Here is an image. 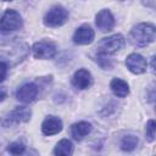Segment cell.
I'll return each mask as SVG.
<instances>
[{"label":"cell","mask_w":156,"mask_h":156,"mask_svg":"<svg viewBox=\"0 0 156 156\" xmlns=\"http://www.w3.org/2000/svg\"><path fill=\"white\" fill-rule=\"evenodd\" d=\"M156 29L152 23H139L130 30L129 39L134 46L143 48L155 40Z\"/></svg>","instance_id":"1"},{"label":"cell","mask_w":156,"mask_h":156,"mask_svg":"<svg viewBox=\"0 0 156 156\" xmlns=\"http://www.w3.org/2000/svg\"><path fill=\"white\" fill-rule=\"evenodd\" d=\"M124 37L122 34H113L107 38L101 39L96 45V54L100 55H112L121 50L124 45Z\"/></svg>","instance_id":"2"},{"label":"cell","mask_w":156,"mask_h":156,"mask_svg":"<svg viewBox=\"0 0 156 156\" xmlns=\"http://www.w3.org/2000/svg\"><path fill=\"white\" fill-rule=\"evenodd\" d=\"M68 21V11L61 6H52L44 16V24L46 27H60Z\"/></svg>","instance_id":"3"},{"label":"cell","mask_w":156,"mask_h":156,"mask_svg":"<svg viewBox=\"0 0 156 156\" xmlns=\"http://www.w3.org/2000/svg\"><path fill=\"white\" fill-rule=\"evenodd\" d=\"M23 21L21 15L15 10H6L0 18V30L2 33H10L22 27Z\"/></svg>","instance_id":"4"},{"label":"cell","mask_w":156,"mask_h":156,"mask_svg":"<svg viewBox=\"0 0 156 156\" xmlns=\"http://www.w3.org/2000/svg\"><path fill=\"white\" fill-rule=\"evenodd\" d=\"M32 116V111L29 107L26 106H21V107H16L13 111H11L2 121V126L4 127H12L15 124L18 123H26L30 119Z\"/></svg>","instance_id":"5"},{"label":"cell","mask_w":156,"mask_h":156,"mask_svg":"<svg viewBox=\"0 0 156 156\" xmlns=\"http://www.w3.org/2000/svg\"><path fill=\"white\" fill-rule=\"evenodd\" d=\"M32 51L35 58L49 60L56 55V45L52 41L40 40V41L34 43V45L32 46Z\"/></svg>","instance_id":"6"},{"label":"cell","mask_w":156,"mask_h":156,"mask_svg":"<svg viewBox=\"0 0 156 156\" xmlns=\"http://www.w3.org/2000/svg\"><path fill=\"white\" fill-rule=\"evenodd\" d=\"M27 52H28V48L24 43H21V41H15L12 44H10L9 49L4 48V51H2V56L5 57V62H10L13 60V54H16V57L18 60V62H21L26 56H27Z\"/></svg>","instance_id":"7"},{"label":"cell","mask_w":156,"mask_h":156,"mask_svg":"<svg viewBox=\"0 0 156 156\" xmlns=\"http://www.w3.org/2000/svg\"><path fill=\"white\" fill-rule=\"evenodd\" d=\"M126 66H127V68L132 73H134V74H141V73L146 72L147 62H146V60L140 54L133 52V54H129L127 56V58H126Z\"/></svg>","instance_id":"8"},{"label":"cell","mask_w":156,"mask_h":156,"mask_svg":"<svg viewBox=\"0 0 156 156\" xmlns=\"http://www.w3.org/2000/svg\"><path fill=\"white\" fill-rule=\"evenodd\" d=\"M38 93H39V88H38L37 84L26 83L16 91V99L21 102L29 104V102H33L37 99Z\"/></svg>","instance_id":"9"},{"label":"cell","mask_w":156,"mask_h":156,"mask_svg":"<svg viewBox=\"0 0 156 156\" xmlns=\"http://www.w3.org/2000/svg\"><path fill=\"white\" fill-rule=\"evenodd\" d=\"M94 37H95V33L93 28L88 24H83L76 29L73 34V41L78 45H88L93 43Z\"/></svg>","instance_id":"10"},{"label":"cell","mask_w":156,"mask_h":156,"mask_svg":"<svg viewBox=\"0 0 156 156\" xmlns=\"http://www.w3.org/2000/svg\"><path fill=\"white\" fill-rule=\"evenodd\" d=\"M95 23L101 32H110L115 27V17L110 10L104 9L98 12L95 17Z\"/></svg>","instance_id":"11"},{"label":"cell","mask_w":156,"mask_h":156,"mask_svg":"<svg viewBox=\"0 0 156 156\" xmlns=\"http://www.w3.org/2000/svg\"><path fill=\"white\" fill-rule=\"evenodd\" d=\"M72 84L83 90V89H88L91 84H93V77H91V73L85 69V68H80L78 71L74 72L73 77H72Z\"/></svg>","instance_id":"12"},{"label":"cell","mask_w":156,"mask_h":156,"mask_svg":"<svg viewBox=\"0 0 156 156\" xmlns=\"http://www.w3.org/2000/svg\"><path fill=\"white\" fill-rule=\"evenodd\" d=\"M62 130V122L55 116H48L41 123V132L44 135H55Z\"/></svg>","instance_id":"13"},{"label":"cell","mask_w":156,"mask_h":156,"mask_svg":"<svg viewBox=\"0 0 156 156\" xmlns=\"http://www.w3.org/2000/svg\"><path fill=\"white\" fill-rule=\"evenodd\" d=\"M90 132H91V124L89 122H85V121L77 122L71 127V134L78 141L84 139Z\"/></svg>","instance_id":"14"},{"label":"cell","mask_w":156,"mask_h":156,"mask_svg":"<svg viewBox=\"0 0 156 156\" xmlns=\"http://www.w3.org/2000/svg\"><path fill=\"white\" fill-rule=\"evenodd\" d=\"M110 88L112 93L118 98H126L129 94V87L127 82H124L121 78H113L110 83Z\"/></svg>","instance_id":"15"},{"label":"cell","mask_w":156,"mask_h":156,"mask_svg":"<svg viewBox=\"0 0 156 156\" xmlns=\"http://www.w3.org/2000/svg\"><path fill=\"white\" fill-rule=\"evenodd\" d=\"M72 152H73V145L68 139L60 140L54 149V154L57 156H68L72 155Z\"/></svg>","instance_id":"16"},{"label":"cell","mask_w":156,"mask_h":156,"mask_svg":"<svg viewBox=\"0 0 156 156\" xmlns=\"http://www.w3.org/2000/svg\"><path fill=\"white\" fill-rule=\"evenodd\" d=\"M139 144V139L134 135H126L121 141V149L123 151H133Z\"/></svg>","instance_id":"17"},{"label":"cell","mask_w":156,"mask_h":156,"mask_svg":"<svg viewBox=\"0 0 156 156\" xmlns=\"http://www.w3.org/2000/svg\"><path fill=\"white\" fill-rule=\"evenodd\" d=\"M6 150H7V152H10L12 155H21V154L24 152L26 145L22 144V143H20V141H13V143H11V144L7 145V149Z\"/></svg>","instance_id":"18"},{"label":"cell","mask_w":156,"mask_h":156,"mask_svg":"<svg viewBox=\"0 0 156 156\" xmlns=\"http://www.w3.org/2000/svg\"><path fill=\"white\" fill-rule=\"evenodd\" d=\"M155 130H156V123L154 119H150L146 124V140L154 141L155 140Z\"/></svg>","instance_id":"19"},{"label":"cell","mask_w":156,"mask_h":156,"mask_svg":"<svg viewBox=\"0 0 156 156\" xmlns=\"http://www.w3.org/2000/svg\"><path fill=\"white\" fill-rule=\"evenodd\" d=\"M95 61L104 68V69H110L112 67V63L108 58H106V55H100L98 54V56H95Z\"/></svg>","instance_id":"20"},{"label":"cell","mask_w":156,"mask_h":156,"mask_svg":"<svg viewBox=\"0 0 156 156\" xmlns=\"http://www.w3.org/2000/svg\"><path fill=\"white\" fill-rule=\"evenodd\" d=\"M7 69H9V65L5 61H0V83L5 80V78L7 77Z\"/></svg>","instance_id":"21"},{"label":"cell","mask_w":156,"mask_h":156,"mask_svg":"<svg viewBox=\"0 0 156 156\" xmlns=\"http://www.w3.org/2000/svg\"><path fill=\"white\" fill-rule=\"evenodd\" d=\"M141 2L147 7H151V9L155 7V0H141Z\"/></svg>","instance_id":"22"},{"label":"cell","mask_w":156,"mask_h":156,"mask_svg":"<svg viewBox=\"0 0 156 156\" xmlns=\"http://www.w3.org/2000/svg\"><path fill=\"white\" fill-rule=\"evenodd\" d=\"M7 96V91L5 88H0V102L5 100V98Z\"/></svg>","instance_id":"23"},{"label":"cell","mask_w":156,"mask_h":156,"mask_svg":"<svg viewBox=\"0 0 156 156\" xmlns=\"http://www.w3.org/2000/svg\"><path fill=\"white\" fill-rule=\"evenodd\" d=\"M2 1H12V0H2Z\"/></svg>","instance_id":"24"}]
</instances>
